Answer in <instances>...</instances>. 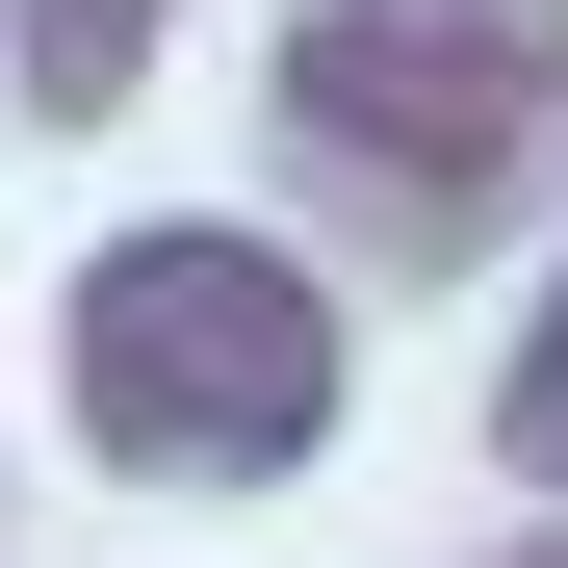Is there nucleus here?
<instances>
[{
    "instance_id": "obj_1",
    "label": "nucleus",
    "mask_w": 568,
    "mask_h": 568,
    "mask_svg": "<svg viewBox=\"0 0 568 568\" xmlns=\"http://www.w3.org/2000/svg\"><path fill=\"white\" fill-rule=\"evenodd\" d=\"M336 414V311L258 233H130L78 284V439L104 465H284Z\"/></svg>"
},
{
    "instance_id": "obj_2",
    "label": "nucleus",
    "mask_w": 568,
    "mask_h": 568,
    "mask_svg": "<svg viewBox=\"0 0 568 568\" xmlns=\"http://www.w3.org/2000/svg\"><path fill=\"white\" fill-rule=\"evenodd\" d=\"M284 130L362 155L388 207H491L568 130V0H311L284 27Z\"/></svg>"
},
{
    "instance_id": "obj_3",
    "label": "nucleus",
    "mask_w": 568,
    "mask_h": 568,
    "mask_svg": "<svg viewBox=\"0 0 568 568\" xmlns=\"http://www.w3.org/2000/svg\"><path fill=\"white\" fill-rule=\"evenodd\" d=\"M155 27V0H27V78H52V104H104V52Z\"/></svg>"
},
{
    "instance_id": "obj_4",
    "label": "nucleus",
    "mask_w": 568,
    "mask_h": 568,
    "mask_svg": "<svg viewBox=\"0 0 568 568\" xmlns=\"http://www.w3.org/2000/svg\"><path fill=\"white\" fill-rule=\"evenodd\" d=\"M517 465H568V284H542V336H517Z\"/></svg>"
}]
</instances>
